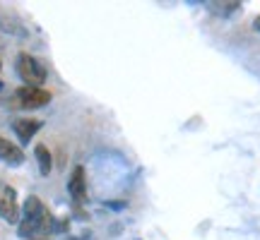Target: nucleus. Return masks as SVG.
Masks as SVG:
<instances>
[{"instance_id": "nucleus-11", "label": "nucleus", "mask_w": 260, "mask_h": 240, "mask_svg": "<svg viewBox=\"0 0 260 240\" xmlns=\"http://www.w3.org/2000/svg\"><path fill=\"white\" fill-rule=\"evenodd\" d=\"M0 89H3V84H0Z\"/></svg>"}, {"instance_id": "nucleus-6", "label": "nucleus", "mask_w": 260, "mask_h": 240, "mask_svg": "<svg viewBox=\"0 0 260 240\" xmlns=\"http://www.w3.org/2000/svg\"><path fill=\"white\" fill-rule=\"evenodd\" d=\"M12 130L17 132V137L27 144L29 139L37 135L39 130H41V120H34V118H19L12 123Z\"/></svg>"}, {"instance_id": "nucleus-1", "label": "nucleus", "mask_w": 260, "mask_h": 240, "mask_svg": "<svg viewBox=\"0 0 260 240\" xmlns=\"http://www.w3.org/2000/svg\"><path fill=\"white\" fill-rule=\"evenodd\" d=\"M48 221L51 219H48V212H46V207H44V202L39 199L37 194L27 197V202L22 207V216H19V235L22 238H34L37 233L46 231Z\"/></svg>"}, {"instance_id": "nucleus-10", "label": "nucleus", "mask_w": 260, "mask_h": 240, "mask_svg": "<svg viewBox=\"0 0 260 240\" xmlns=\"http://www.w3.org/2000/svg\"><path fill=\"white\" fill-rule=\"evenodd\" d=\"M39 240H48V238H46V235H44V238H39Z\"/></svg>"}, {"instance_id": "nucleus-8", "label": "nucleus", "mask_w": 260, "mask_h": 240, "mask_svg": "<svg viewBox=\"0 0 260 240\" xmlns=\"http://www.w3.org/2000/svg\"><path fill=\"white\" fill-rule=\"evenodd\" d=\"M34 154H37V161H39V171H41V176H48V173H51V168H53V156H51V151H48L44 144H37Z\"/></svg>"}, {"instance_id": "nucleus-2", "label": "nucleus", "mask_w": 260, "mask_h": 240, "mask_svg": "<svg viewBox=\"0 0 260 240\" xmlns=\"http://www.w3.org/2000/svg\"><path fill=\"white\" fill-rule=\"evenodd\" d=\"M17 72L22 77L24 87H34V89H41V84L46 82V67L41 60H37L29 53H19L17 58Z\"/></svg>"}, {"instance_id": "nucleus-7", "label": "nucleus", "mask_w": 260, "mask_h": 240, "mask_svg": "<svg viewBox=\"0 0 260 240\" xmlns=\"http://www.w3.org/2000/svg\"><path fill=\"white\" fill-rule=\"evenodd\" d=\"M0 161H5L10 166H19V164L24 161V154H22V149L15 147L10 139L0 137Z\"/></svg>"}, {"instance_id": "nucleus-5", "label": "nucleus", "mask_w": 260, "mask_h": 240, "mask_svg": "<svg viewBox=\"0 0 260 240\" xmlns=\"http://www.w3.org/2000/svg\"><path fill=\"white\" fill-rule=\"evenodd\" d=\"M68 192L77 204H82L87 199V178H84L82 166L73 168V176H70V183H68Z\"/></svg>"}, {"instance_id": "nucleus-9", "label": "nucleus", "mask_w": 260, "mask_h": 240, "mask_svg": "<svg viewBox=\"0 0 260 240\" xmlns=\"http://www.w3.org/2000/svg\"><path fill=\"white\" fill-rule=\"evenodd\" d=\"M253 27H255V29H258V31H260V17L255 19V24H253Z\"/></svg>"}, {"instance_id": "nucleus-3", "label": "nucleus", "mask_w": 260, "mask_h": 240, "mask_svg": "<svg viewBox=\"0 0 260 240\" xmlns=\"http://www.w3.org/2000/svg\"><path fill=\"white\" fill-rule=\"evenodd\" d=\"M12 101H15V106H19V108H27V111H31V108H44V106L51 101V94H48L46 89L22 87V89H17V92H15Z\"/></svg>"}, {"instance_id": "nucleus-4", "label": "nucleus", "mask_w": 260, "mask_h": 240, "mask_svg": "<svg viewBox=\"0 0 260 240\" xmlns=\"http://www.w3.org/2000/svg\"><path fill=\"white\" fill-rule=\"evenodd\" d=\"M19 207H17V192L8 183L0 180V219L8 223H19Z\"/></svg>"}, {"instance_id": "nucleus-12", "label": "nucleus", "mask_w": 260, "mask_h": 240, "mask_svg": "<svg viewBox=\"0 0 260 240\" xmlns=\"http://www.w3.org/2000/svg\"><path fill=\"white\" fill-rule=\"evenodd\" d=\"M0 67H3V63H0Z\"/></svg>"}]
</instances>
